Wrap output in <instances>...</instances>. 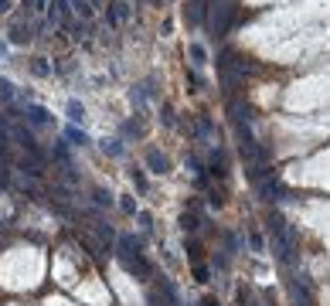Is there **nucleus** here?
Segmentation results:
<instances>
[{
  "instance_id": "nucleus-1",
  "label": "nucleus",
  "mask_w": 330,
  "mask_h": 306,
  "mask_svg": "<svg viewBox=\"0 0 330 306\" xmlns=\"http://www.w3.org/2000/svg\"><path fill=\"white\" fill-rule=\"evenodd\" d=\"M269 231H272V245H276V255L283 262H293V249H296V238H293L290 225L283 218H272L269 221Z\"/></svg>"
},
{
  "instance_id": "nucleus-2",
  "label": "nucleus",
  "mask_w": 330,
  "mask_h": 306,
  "mask_svg": "<svg viewBox=\"0 0 330 306\" xmlns=\"http://www.w3.org/2000/svg\"><path fill=\"white\" fill-rule=\"evenodd\" d=\"M119 262L126 272H136L140 279H147L150 276V266L143 262V255H140V245H136L133 238H119Z\"/></svg>"
},
{
  "instance_id": "nucleus-3",
  "label": "nucleus",
  "mask_w": 330,
  "mask_h": 306,
  "mask_svg": "<svg viewBox=\"0 0 330 306\" xmlns=\"http://www.w3.org/2000/svg\"><path fill=\"white\" fill-rule=\"evenodd\" d=\"M194 133L201 136V143H208V147L218 143V133H214V126H211V119H208V116H201V119L194 123Z\"/></svg>"
},
{
  "instance_id": "nucleus-4",
  "label": "nucleus",
  "mask_w": 330,
  "mask_h": 306,
  "mask_svg": "<svg viewBox=\"0 0 330 306\" xmlns=\"http://www.w3.org/2000/svg\"><path fill=\"white\" fill-rule=\"evenodd\" d=\"M48 14H51L55 24H65L72 17V7H68V0H48Z\"/></svg>"
},
{
  "instance_id": "nucleus-5",
  "label": "nucleus",
  "mask_w": 330,
  "mask_h": 306,
  "mask_svg": "<svg viewBox=\"0 0 330 306\" xmlns=\"http://www.w3.org/2000/svg\"><path fill=\"white\" fill-rule=\"evenodd\" d=\"M106 20H109L113 27L123 24V20H130V3H126V0H116V3H113V10L106 14Z\"/></svg>"
},
{
  "instance_id": "nucleus-6",
  "label": "nucleus",
  "mask_w": 330,
  "mask_h": 306,
  "mask_svg": "<svg viewBox=\"0 0 330 306\" xmlns=\"http://www.w3.org/2000/svg\"><path fill=\"white\" fill-rule=\"evenodd\" d=\"M27 119H31L34 126H48V123H51V113H48L44 106H27Z\"/></svg>"
},
{
  "instance_id": "nucleus-7",
  "label": "nucleus",
  "mask_w": 330,
  "mask_h": 306,
  "mask_svg": "<svg viewBox=\"0 0 330 306\" xmlns=\"http://www.w3.org/2000/svg\"><path fill=\"white\" fill-rule=\"evenodd\" d=\"M147 167H150L154 173H164L167 170V156H164L160 150H147Z\"/></svg>"
},
{
  "instance_id": "nucleus-8",
  "label": "nucleus",
  "mask_w": 330,
  "mask_h": 306,
  "mask_svg": "<svg viewBox=\"0 0 330 306\" xmlns=\"http://www.w3.org/2000/svg\"><path fill=\"white\" fill-rule=\"evenodd\" d=\"M232 17H235V7H232V3H221V17L214 20V31H218V34H225V31H228V24H232Z\"/></svg>"
},
{
  "instance_id": "nucleus-9",
  "label": "nucleus",
  "mask_w": 330,
  "mask_h": 306,
  "mask_svg": "<svg viewBox=\"0 0 330 306\" xmlns=\"http://www.w3.org/2000/svg\"><path fill=\"white\" fill-rule=\"evenodd\" d=\"M20 173H24V177H31V180H38L41 173H44V163H38V160H27V156H24V160H20Z\"/></svg>"
},
{
  "instance_id": "nucleus-10",
  "label": "nucleus",
  "mask_w": 330,
  "mask_h": 306,
  "mask_svg": "<svg viewBox=\"0 0 330 306\" xmlns=\"http://www.w3.org/2000/svg\"><path fill=\"white\" fill-rule=\"evenodd\" d=\"M204 7H208L204 0H191V3H187V20H191V24H201V20H204Z\"/></svg>"
},
{
  "instance_id": "nucleus-11",
  "label": "nucleus",
  "mask_w": 330,
  "mask_h": 306,
  "mask_svg": "<svg viewBox=\"0 0 330 306\" xmlns=\"http://www.w3.org/2000/svg\"><path fill=\"white\" fill-rule=\"evenodd\" d=\"M259 191H262L266 201H283V187H279L276 180H262V187H259Z\"/></svg>"
},
{
  "instance_id": "nucleus-12",
  "label": "nucleus",
  "mask_w": 330,
  "mask_h": 306,
  "mask_svg": "<svg viewBox=\"0 0 330 306\" xmlns=\"http://www.w3.org/2000/svg\"><path fill=\"white\" fill-rule=\"evenodd\" d=\"M187 55H191V61H194V65H208V48H204V44H191V51H187Z\"/></svg>"
},
{
  "instance_id": "nucleus-13",
  "label": "nucleus",
  "mask_w": 330,
  "mask_h": 306,
  "mask_svg": "<svg viewBox=\"0 0 330 306\" xmlns=\"http://www.w3.org/2000/svg\"><path fill=\"white\" fill-rule=\"evenodd\" d=\"M68 119H72V123H82V119H85V106H82L78 99L68 102Z\"/></svg>"
},
{
  "instance_id": "nucleus-14",
  "label": "nucleus",
  "mask_w": 330,
  "mask_h": 306,
  "mask_svg": "<svg viewBox=\"0 0 330 306\" xmlns=\"http://www.w3.org/2000/svg\"><path fill=\"white\" fill-rule=\"evenodd\" d=\"M102 153L106 156H123V143L119 140H102Z\"/></svg>"
},
{
  "instance_id": "nucleus-15",
  "label": "nucleus",
  "mask_w": 330,
  "mask_h": 306,
  "mask_svg": "<svg viewBox=\"0 0 330 306\" xmlns=\"http://www.w3.org/2000/svg\"><path fill=\"white\" fill-rule=\"evenodd\" d=\"M31 72H34V75H51V65H48V58H34V65H31Z\"/></svg>"
},
{
  "instance_id": "nucleus-16",
  "label": "nucleus",
  "mask_w": 330,
  "mask_h": 306,
  "mask_svg": "<svg viewBox=\"0 0 330 306\" xmlns=\"http://www.w3.org/2000/svg\"><path fill=\"white\" fill-rule=\"evenodd\" d=\"M0 99H3V102H14V82L0 78Z\"/></svg>"
},
{
  "instance_id": "nucleus-17",
  "label": "nucleus",
  "mask_w": 330,
  "mask_h": 306,
  "mask_svg": "<svg viewBox=\"0 0 330 306\" xmlns=\"http://www.w3.org/2000/svg\"><path fill=\"white\" fill-rule=\"evenodd\" d=\"M68 140H72V143H78V147H85V143H89V136L82 133V130H75V126L68 130Z\"/></svg>"
},
{
  "instance_id": "nucleus-18",
  "label": "nucleus",
  "mask_w": 330,
  "mask_h": 306,
  "mask_svg": "<svg viewBox=\"0 0 330 306\" xmlns=\"http://www.w3.org/2000/svg\"><path fill=\"white\" fill-rule=\"evenodd\" d=\"M249 245H252V252H266V242H262V235H249Z\"/></svg>"
},
{
  "instance_id": "nucleus-19",
  "label": "nucleus",
  "mask_w": 330,
  "mask_h": 306,
  "mask_svg": "<svg viewBox=\"0 0 330 306\" xmlns=\"http://www.w3.org/2000/svg\"><path fill=\"white\" fill-rule=\"evenodd\" d=\"M75 3V10L82 14V17H92V7H89V0H72Z\"/></svg>"
},
{
  "instance_id": "nucleus-20",
  "label": "nucleus",
  "mask_w": 330,
  "mask_h": 306,
  "mask_svg": "<svg viewBox=\"0 0 330 306\" xmlns=\"http://www.w3.org/2000/svg\"><path fill=\"white\" fill-rule=\"evenodd\" d=\"M92 197H96V204H99V208H109V204H113V197H109L106 191H96Z\"/></svg>"
},
{
  "instance_id": "nucleus-21",
  "label": "nucleus",
  "mask_w": 330,
  "mask_h": 306,
  "mask_svg": "<svg viewBox=\"0 0 330 306\" xmlns=\"http://www.w3.org/2000/svg\"><path fill=\"white\" fill-rule=\"evenodd\" d=\"M194 279L197 283H211V272H208L204 266H194Z\"/></svg>"
},
{
  "instance_id": "nucleus-22",
  "label": "nucleus",
  "mask_w": 330,
  "mask_h": 306,
  "mask_svg": "<svg viewBox=\"0 0 330 306\" xmlns=\"http://www.w3.org/2000/svg\"><path fill=\"white\" fill-rule=\"evenodd\" d=\"M7 150H10V133H7V130H0V156H3Z\"/></svg>"
},
{
  "instance_id": "nucleus-23",
  "label": "nucleus",
  "mask_w": 330,
  "mask_h": 306,
  "mask_svg": "<svg viewBox=\"0 0 330 306\" xmlns=\"http://www.w3.org/2000/svg\"><path fill=\"white\" fill-rule=\"evenodd\" d=\"M119 208L126 211V214H136V201H133V197H123V201H119Z\"/></svg>"
},
{
  "instance_id": "nucleus-24",
  "label": "nucleus",
  "mask_w": 330,
  "mask_h": 306,
  "mask_svg": "<svg viewBox=\"0 0 330 306\" xmlns=\"http://www.w3.org/2000/svg\"><path fill=\"white\" fill-rule=\"evenodd\" d=\"M10 44H24V31H20V27L10 31Z\"/></svg>"
},
{
  "instance_id": "nucleus-25",
  "label": "nucleus",
  "mask_w": 330,
  "mask_h": 306,
  "mask_svg": "<svg viewBox=\"0 0 330 306\" xmlns=\"http://www.w3.org/2000/svg\"><path fill=\"white\" fill-rule=\"evenodd\" d=\"M133 180H136V187H140V191H147V177H143L140 170H133Z\"/></svg>"
},
{
  "instance_id": "nucleus-26",
  "label": "nucleus",
  "mask_w": 330,
  "mask_h": 306,
  "mask_svg": "<svg viewBox=\"0 0 330 306\" xmlns=\"http://www.w3.org/2000/svg\"><path fill=\"white\" fill-rule=\"evenodd\" d=\"M7 184H10V170H7V167H0V187H7Z\"/></svg>"
},
{
  "instance_id": "nucleus-27",
  "label": "nucleus",
  "mask_w": 330,
  "mask_h": 306,
  "mask_svg": "<svg viewBox=\"0 0 330 306\" xmlns=\"http://www.w3.org/2000/svg\"><path fill=\"white\" fill-rule=\"evenodd\" d=\"M184 228H191V231H194V228H197V221H194V214H184Z\"/></svg>"
},
{
  "instance_id": "nucleus-28",
  "label": "nucleus",
  "mask_w": 330,
  "mask_h": 306,
  "mask_svg": "<svg viewBox=\"0 0 330 306\" xmlns=\"http://www.w3.org/2000/svg\"><path fill=\"white\" fill-rule=\"evenodd\" d=\"M10 7H14V0H0V14H7Z\"/></svg>"
},
{
  "instance_id": "nucleus-29",
  "label": "nucleus",
  "mask_w": 330,
  "mask_h": 306,
  "mask_svg": "<svg viewBox=\"0 0 330 306\" xmlns=\"http://www.w3.org/2000/svg\"><path fill=\"white\" fill-rule=\"evenodd\" d=\"M31 3H34V10H44L48 7V0H31Z\"/></svg>"
},
{
  "instance_id": "nucleus-30",
  "label": "nucleus",
  "mask_w": 330,
  "mask_h": 306,
  "mask_svg": "<svg viewBox=\"0 0 330 306\" xmlns=\"http://www.w3.org/2000/svg\"><path fill=\"white\" fill-rule=\"evenodd\" d=\"M204 306H218V303H214V300H211V296H208V300H204Z\"/></svg>"
},
{
  "instance_id": "nucleus-31",
  "label": "nucleus",
  "mask_w": 330,
  "mask_h": 306,
  "mask_svg": "<svg viewBox=\"0 0 330 306\" xmlns=\"http://www.w3.org/2000/svg\"><path fill=\"white\" fill-rule=\"evenodd\" d=\"M154 3H164V0H154Z\"/></svg>"
}]
</instances>
